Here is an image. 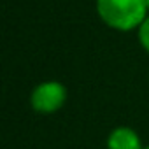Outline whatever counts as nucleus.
Listing matches in <instances>:
<instances>
[{
  "label": "nucleus",
  "instance_id": "obj_1",
  "mask_svg": "<svg viewBox=\"0 0 149 149\" xmlns=\"http://www.w3.org/2000/svg\"><path fill=\"white\" fill-rule=\"evenodd\" d=\"M98 18L112 30H139L149 16L147 0H97Z\"/></svg>",
  "mask_w": 149,
  "mask_h": 149
},
{
  "label": "nucleus",
  "instance_id": "obj_6",
  "mask_svg": "<svg viewBox=\"0 0 149 149\" xmlns=\"http://www.w3.org/2000/svg\"><path fill=\"white\" fill-rule=\"evenodd\" d=\"M147 9H149V0H147Z\"/></svg>",
  "mask_w": 149,
  "mask_h": 149
},
{
  "label": "nucleus",
  "instance_id": "obj_4",
  "mask_svg": "<svg viewBox=\"0 0 149 149\" xmlns=\"http://www.w3.org/2000/svg\"><path fill=\"white\" fill-rule=\"evenodd\" d=\"M137 37H139V42H140V46L144 47V51L149 53V16H147V18L144 19V23L139 26Z\"/></svg>",
  "mask_w": 149,
  "mask_h": 149
},
{
  "label": "nucleus",
  "instance_id": "obj_5",
  "mask_svg": "<svg viewBox=\"0 0 149 149\" xmlns=\"http://www.w3.org/2000/svg\"><path fill=\"white\" fill-rule=\"evenodd\" d=\"M144 149H149V146H144Z\"/></svg>",
  "mask_w": 149,
  "mask_h": 149
},
{
  "label": "nucleus",
  "instance_id": "obj_2",
  "mask_svg": "<svg viewBox=\"0 0 149 149\" xmlns=\"http://www.w3.org/2000/svg\"><path fill=\"white\" fill-rule=\"evenodd\" d=\"M67 102V88L60 81H44L30 95V105L39 114H53Z\"/></svg>",
  "mask_w": 149,
  "mask_h": 149
},
{
  "label": "nucleus",
  "instance_id": "obj_3",
  "mask_svg": "<svg viewBox=\"0 0 149 149\" xmlns=\"http://www.w3.org/2000/svg\"><path fill=\"white\" fill-rule=\"evenodd\" d=\"M107 149H144V146L133 128L118 126L107 137Z\"/></svg>",
  "mask_w": 149,
  "mask_h": 149
}]
</instances>
